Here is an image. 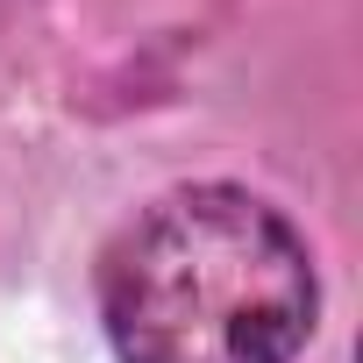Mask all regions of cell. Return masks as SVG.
I'll use <instances>...</instances> for the list:
<instances>
[{"mask_svg":"<svg viewBox=\"0 0 363 363\" xmlns=\"http://www.w3.org/2000/svg\"><path fill=\"white\" fill-rule=\"evenodd\" d=\"M313 306L299 228L242 186L164 193L100 264V320L121 363H292Z\"/></svg>","mask_w":363,"mask_h":363,"instance_id":"6da1fadb","label":"cell"}]
</instances>
